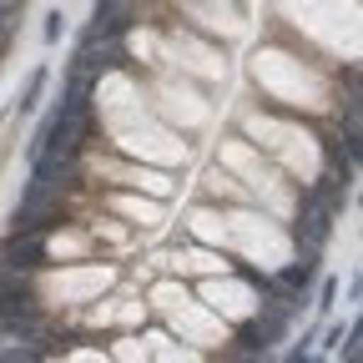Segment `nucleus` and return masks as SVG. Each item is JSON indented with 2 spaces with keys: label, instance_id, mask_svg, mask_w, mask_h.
I'll return each instance as SVG.
<instances>
[{
  "label": "nucleus",
  "instance_id": "1",
  "mask_svg": "<svg viewBox=\"0 0 363 363\" xmlns=\"http://www.w3.org/2000/svg\"><path fill=\"white\" fill-rule=\"evenodd\" d=\"M308 278H313V262H293V267L278 272V283H283V288H303Z\"/></svg>",
  "mask_w": 363,
  "mask_h": 363
},
{
  "label": "nucleus",
  "instance_id": "2",
  "mask_svg": "<svg viewBox=\"0 0 363 363\" xmlns=\"http://www.w3.org/2000/svg\"><path fill=\"white\" fill-rule=\"evenodd\" d=\"M40 91H45V71H35V76H30V86H26V96H21V111H30V106L40 101Z\"/></svg>",
  "mask_w": 363,
  "mask_h": 363
},
{
  "label": "nucleus",
  "instance_id": "3",
  "mask_svg": "<svg viewBox=\"0 0 363 363\" xmlns=\"http://www.w3.org/2000/svg\"><path fill=\"white\" fill-rule=\"evenodd\" d=\"M61 30H66V16H61V11H56V16H51V21H45V40H61Z\"/></svg>",
  "mask_w": 363,
  "mask_h": 363
}]
</instances>
